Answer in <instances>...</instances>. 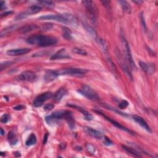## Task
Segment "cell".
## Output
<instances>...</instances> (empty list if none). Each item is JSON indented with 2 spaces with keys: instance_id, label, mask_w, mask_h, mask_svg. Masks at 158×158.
<instances>
[{
  "instance_id": "cell-14",
  "label": "cell",
  "mask_w": 158,
  "mask_h": 158,
  "mask_svg": "<svg viewBox=\"0 0 158 158\" xmlns=\"http://www.w3.org/2000/svg\"><path fill=\"white\" fill-rule=\"evenodd\" d=\"M58 76H59V75L57 74L56 70H47L44 75V80L47 83L51 82L56 80Z\"/></svg>"
},
{
  "instance_id": "cell-44",
  "label": "cell",
  "mask_w": 158,
  "mask_h": 158,
  "mask_svg": "<svg viewBox=\"0 0 158 158\" xmlns=\"http://www.w3.org/2000/svg\"><path fill=\"white\" fill-rule=\"evenodd\" d=\"M48 134L47 133V134H46L44 136V138H43V143L44 144L47 143V141L48 140Z\"/></svg>"
},
{
  "instance_id": "cell-8",
  "label": "cell",
  "mask_w": 158,
  "mask_h": 158,
  "mask_svg": "<svg viewBox=\"0 0 158 158\" xmlns=\"http://www.w3.org/2000/svg\"><path fill=\"white\" fill-rule=\"evenodd\" d=\"M19 79L22 81L32 82L36 80V76L34 72L30 71V70H26L19 75Z\"/></svg>"
},
{
  "instance_id": "cell-10",
  "label": "cell",
  "mask_w": 158,
  "mask_h": 158,
  "mask_svg": "<svg viewBox=\"0 0 158 158\" xmlns=\"http://www.w3.org/2000/svg\"><path fill=\"white\" fill-rule=\"evenodd\" d=\"M96 111L97 113H98V114H101V115H103V117H105V118L107 120H108V121L110 122L112 124L114 125V126L115 127H116L117 128H119V129H121V130H124V131H125V132H128V134H132V135H134V134H134V132H133V131H132L131 130L128 129V128H126V127L123 126L122 125H121V124H120V123H119L118 122H116V121H115L114 120H113V119H111V118H109V117H107L106 115H104L103 113H101V112H99V111Z\"/></svg>"
},
{
  "instance_id": "cell-5",
  "label": "cell",
  "mask_w": 158,
  "mask_h": 158,
  "mask_svg": "<svg viewBox=\"0 0 158 158\" xmlns=\"http://www.w3.org/2000/svg\"><path fill=\"white\" fill-rule=\"evenodd\" d=\"M78 91L86 98L90 99V100L98 101L99 99V96L96 93V91L87 85H83L80 89Z\"/></svg>"
},
{
  "instance_id": "cell-18",
  "label": "cell",
  "mask_w": 158,
  "mask_h": 158,
  "mask_svg": "<svg viewBox=\"0 0 158 158\" xmlns=\"http://www.w3.org/2000/svg\"><path fill=\"white\" fill-rule=\"evenodd\" d=\"M65 94H66L65 89L64 88H60L56 91V93L55 94H54L53 98L55 99V101L59 102Z\"/></svg>"
},
{
  "instance_id": "cell-37",
  "label": "cell",
  "mask_w": 158,
  "mask_h": 158,
  "mask_svg": "<svg viewBox=\"0 0 158 158\" xmlns=\"http://www.w3.org/2000/svg\"><path fill=\"white\" fill-rule=\"evenodd\" d=\"M47 55H48V52L47 51H40V52H37L35 54H34V55H32V57H41V56H46Z\"/></svg>"
},
{
  "instance_id": "cell-11",
  "label": "cell",
  "mask_w": 158,
  "mask_h": 158,
  "mask_svg": "<svg viewBox=\"0 0 158 158\" xmlns=\"http://www.w3.org/2000/svg\"><path fill=\"white\" fill-rule=\"evenodd\" d=\"M132 119L136 123L140 125V126L143 128H144V130H146L147 132H148L149 133L152 132L151 128H150V127L149 126V125L146 122V120H145L143 118L140 117V116H139V115H132Z\"/></svg>"
},
{
  "instance_id": "cell-31",
  "label": "cell",
  "mask_w": 158,
  "mask_h": 158,
  "mask_svg": "<svg viewBox=\"0 0 158 158\" xmlns=\"http://www.w3.org/2000/svg\"><path fill=\"white\" fill-rule=\"evenodd\" d=\"M85 147L87 151L91 154H95V152H96V148H95V147L93 144H91L90 143H87Z\"/></svg>"
},
{
  "instance_id": "cell-25",
  "label": "cell",
  "mask_w": 158,
  "mask_h": 158,
  "mask_svg": "<svg viewBox=\"0 0 158 158\" xmlns=\"http://www.w3.org/2000/svg\"><path fill=\"white\" fill-rule=\"evenodd\" d=\"M62 36L64 37V38L66 40H70L72 38V35H71V31L70 30V29L68 27H62Z\"/></svg>"
},
{
  "instance_id": "cell-13",
  "label": "cell",
  "mask_w": 158,
  "mask_h": 158,
  "mask_svg": "<svg viewBox=\"0 0 158 158\" xmlns=\"http://www.w3.org/2000/svg\"><path fill=\"white\" fill-rule=\"evenodd\" d=\"M30 51V49L29 48H18V49H12L7 51L6 53L7 55L11 56H20L28 53Z\"/></svg>"
},
{
  "instance_id": "cell-45",
  "label": "cell",
  "mask_w": 158,
  "mask_h": 158,
  "mask_svg": "<svg viewBox=\"0 0 158 158\" xmlns=\"http://www.w3.org/2000/svg\"><path fill=\"white\" fill-rule=\"evenodd\" d=\"M12 13V11H7V12H5L4 13H3L1 14V17H3V16H8V15H10Z\"/></svg>"
},
{
  "instance_id": "cell-6",
  "label": "cell",
  "mask_w": 158,
  "mask_h": 158,
  "mask_svg": "<svg viewBox=\"0 0 158 158\" xmlns=\"http://www.w3.org/2000/svg\"><path fill=\"white\" fill-rule=\"evenodd\" d=\"M40 20H55L57 22H59L61 23H63L64 24L70 25V22L68 19L65 17V14H50V15H45L40 16L39 18Z\"/></svg>"
},
{
  "instance_id": "cell-7",
  "label": "cell",
  "mask_w": 158,
  "mask_h": 158,
  "mask_svg": "<svg viewBox=\"0 0 158 158\" xmlns=\"http://www.w3.org/2000/svg\"><path fill=\"white\" fill-rule=\"evenodd\" d=\"M52 97L53 94L51 92H45L44 93H41L35 98L33 104H34V106L36 107L41 106L45 102L51 99Z\"/></svg>"
},
{
  "instance_id": "cell-17",
  "label": "cell",
  "mask_w": 158,
  "mask_h": 158,
  "mask_svg": "<svg viewBox=\"0 0 158 158\" xmlns=\"http://www.w3.org/2000/svg\"><path fill=\"white\" fill-rule=\"evenodd\" d=\"M40 27L35 24H29L26 25V26H22L19 28V32L21 34H27V33L30 32L32 31H34L36 30V29L39 28Z\"/></svg>"
},
{
  "instance_id": "cell-16",
  "label": "cell",
  "mask_w": 158,
  "mask_h": 158,
  "mask_svg": "<svg viewBox=\"0 0 158 158\" xmlns=\"http://www.w3.org/2000/svg\"><path fill=\"white\" fill-rule=\"evenodd\" d=\"M84 130L87 134L91 136L93 138L97 139H101L103 137V135L101 132L99 131L95 130L94 128L90 127H84Z\"/></svg>"
},
{
  "instance_id": "cell-15",
  "label": "cell",
  "mask_w": 158,
  "mask_h": 158,
  "mask_svg": "<svg viewBox=\"0 0 158 158\" xmlns=\"http://www.w3.org/2000/svg\"><path fill=\"white\" fill-rule=\"evenodd\" d=\"M139 65L144 72L149 74H154L155 72V66L153 64H147L143 61H140Z\"/></svg>"
},
{
  "instance_id": "cell-30",
  "label": "cell",
  "mask_w": 158,
  "mask_h": 158,
  "mask_svg": "<svg viewBox=\"0 0 158 158\" xmlns=\"http://www.w3.org/2000/svg\"><path fill=\"white\" fill-rule=\"evenodd\" d=\"M16 28V26H11V27H9L5 28V29H4V30H3L1 32V36L2 37L3 35H6V34H9V33H10L12 30H14Z\"/></svg>"
},
{
  "instance_id": "cell-39",
  "label": "cell",
  "mask_w": 158,
  "mask_h": 158,
  "mask_svg": "<svg viewBox=\"0 0 158 158\" xmlns=\"http://www.w3.org/2000/svg\"><path fill=\"white\" fill-rule=\"evenodd\" d=\"M53 27V24L50 23H47L44 24L43 26V30L44 31H47V30H49L50 29H51Z\"/></svg>"
},
{
  "instance_id": "cell-35",
  "label": "cell",
  "mask_w": 158,
  "mask_h": 158,
  "mask_svg": "<svg viewBox=\"0 0 158 158\" xmlns=\"http://www.w3.org/2000/svg\"><path fill=\"white\" fill-rule=\"evenodd\" d=\"M128 105H129V103H128V102L127 101L122 100V101H120V103H119V107L120 109H126V107H127Z\"/></svg>"
},
{
  "instance_id": "cell-47",
  "label": "cell",
  "mask_w": 158,
  "mask_h": 158,
  "mask_svg": "<svg viewBox=\"0 0 158 158\" xmlns=\"http://www.w3.org/2000/svg\"><path fill=\"white\" fill-rule=\"evenodd\" d=\"M134 3H137V4H140V3H143V1H134Z\"/></svg>"
},
{
  "instance_id": "cell-43",
  "label": "cell",
  "mask_w": 158,
  "mask_h": 158,
  "mask_svg": "<svg viewBox=\"0 0 158 158\" xmlns=\"http://www.w3.org/2000/svg\"><path fill=\"white\" fill-rule=\"evenodd\" d=\"M24 109H25V106L22 105H18V106H16L14 107V109L16 110V111H21V110H23Z\"/></svg>"
},
{
  "instance_id": "cell-46",
  "label": "cell",
  "mask_w": 158,
  "mask_h": 158,
  "mask_svg": "<svg viewBox=\"0 0 158 158\" xmlns=\"http://www.w3.org/2000/svg\"><path fill=\"white\" fill-rule=\"evenodd\" d=\"M5 132L4 131V130L2 128H1V135H5Z\"/></svg>"
},
{
  "instance_id": "cell-23",
  "label": "cell",
  "mask_w": 158,
  "mask_h": 158,
  "mask_svg": "<svg viewBox=\"0 0 158 158\" xmlns=\"http://www.w3.org/2000/svg\"><path fill=\"white\" fill-rule=\"evenodd\" d=\"M119 3L121 6L122 9L124 12L127 14H130L132 12V7L130 4L126 1H119Z\"/></svg>"
},
{
  "instance_id": "cell-1",
  "label": "cell",
  "mask_w": 158,
  "mask_h": 158,
  "mask_svg": "<svg viewBox=\"0 0 158 158\" xmlns=\"http://www.w3.org/2000/svg\"><path fill=\"white\" fill-rule=\"evenodd\" d=\"M27 42L31 45H36L41 47H47L55 45L57 40L54 36L43 35H32L27 39Z\"/></svg>"
},
{
  "instance_id": "cell-34",
  "label": "cell",
  "mask_w": 158,
  "mask_h": 158,
  "mask_svg": "<svg viewBox=\"0 0 158 158\" xmlns=\"http://www.w3.org/2000/svg\"><path fill=\"white\" fill-rule=\"evenodd\" d=\"M10 120V115L7 114H3L1 117V122L4 124H6Z\"/></svg>"
},
{
  "instance_id": "cell-24",
  "label": "cell",
  "mask_w": 158,
  "mask_h": 158,
  "mask_svg": "<svg viewBox=\"0 0 158 158\" xmlns=\"http://www.w3.org/2000/svg\"><path fill=\"white\" fill-rule=\"evenodd\" d=\"M36 143V137L34 134H31L28 137L27 140L26 141V144L27 147H30L35 144Z\"/></svg>"
},
{
  "instance_id": "cell-26",
  "label": "cell",
  "mask_w": 158,
  "mask_h": 158,
  "mask_svg": "<svg viewBox=\"0 0 158 158\" xmlns=\"http://www.w3.org/2000/svg\"><path fill=\"white\" fill-rule=\"evenodd\" d=\"M84 26H85V28L86 30V31L88 32L89 34L93 37V38H95V40H96L98 38V36L97 35V32H95V30H94V29L92 27H91L90 26H89L88 25H87V24H84Z\"/></svg>"
},
{
  "instance_id": "cell-42",
  "label": "cell",
  "mask_w": 158,
  "mask_h": 158,
  "mask_svg": "<svg viewBox=\"0 0 158 158\" xmlns=\"http://www.w3.org/2000/svg\"><path fill=\"white\" fill-rule=\"evenodd\" d=\"M141 22H142V26L143 27V29L144 30H147V26H146V23H145L144 21V16L143 14H141Z\"/></svg>"
},
{
  "instance_id": "cell-22",
  "label": "cell",
  "mask_w": 158,
  "mask_h": 158,
  "mask_svg": "<svg viewBox=\"0 0 158 158\" xmlns=\"http://www.w3.org/2000/svg\"><path fill=\"white\" fill-rule=\"evenodd\" d=\"M70 106H72V107H75L76 108H77V109L78 110V111H80L82 114H83V115H84V119L86 120H92L93 119V117H92V115H91L88 111H86V110H85L84 109H83V108H80V107H78V106H74V105H70Z\"/></svg>"
},
{
  "instance_id": "cell-12",
  "label": "cell",
  "mask_w": 158,
  "mask_h": 158,
  "mask_svg": "<svg viewBox=\"0 0 158 158\" xmlns=\"http://www.w3.org/2000/svg\"><path fill=\"white\" fill-rule=\"evenodd\" d=\"M69 53L66 51L65 49H61L60 50L57 51L55 54L50 57L51 60H57L61 59H69L70 58Z\"/></svg>"
},
{
  "instance_id": "cell-21",
  "label": "cell",
  "mask_w": 158,
  "mask_h": 158,
  "mask_svg": "<svg viewBox=\"0 0 158 158\" xmlns=\"http://www.w3.org/2000/svg\"><path fill=\"white\" fill-rule=\"evenodd\" d=\"M122 148H123V149H124L125 151H127L128 153L130 154L131 155L134 156L135 157H141L140 153L137 150H136L135 149L131 148V147H127V146H126V145H123Z\"/></svg>"
},
{
  "instance_id": "cell-19",
  "label": "cell",
  "mask_w": 158,
  "mask_h": 158,
  "mask_svg": "<svg viewBox=\"0 0 158 158\" xmlns=\"http://www.w3.org/2000/svg\"><path fill=\"white\" fill-rule=\"evenodd\" d=\"M105 55H106V61H107V62L108 64V65L109 66V68H110L111 70H112V72H113L114 74L117 75V68H116L115 65L114 64L113 61H112V59H111V57H109V56L108 55V53H106Z\"/></svg>"
},
{
  "instance_id": "cell-41",
  "label": "cell",
  "mask_w": 158,
  "mask_h": 158,
  "mask_svg": "<svg viewBox=\"0 0 158 158\" xmlns=\"http://www.w3.org/2000/svg\"><path fill=\"white\" fill-rule=\"evenodd\" d=\"M0 9H1V11H3V10H5V9H6L5 1H0Z\"/></svg>"
},
{
  "instance_id": "cell-28",
  "label": "cell",
  "mask_w": 158,
  "mask_h": 158,
  "mask_svg": "<svg viewBox=\"0 0 158 158\" xmlns=\"http://www.w3.org/2000/svg\"><path fill=\"white\" fill-rule=\"evenodd\" d=\"M45 120H46V122H47L48 123V124H49V125H55V124H57L58 122V121H59V120L55 118L51 115H49V116H47V117H45Z\"/></svg>"
},
{
  "instance_id": "cell-40",
  "label": "cell",
  "mask_w": 158,
  "mask_h": 158,
  "mask_svg": "<svg viewBox=\"0 0 158 158\" xmlns=\"http://www.w3.org/2000/svg\"><path fill=\"white\" fill-rule=\"evenodd\" d=\"M105 141H104V144H106V146H111V145H113V143L112 142V141L108 138L107 136L105 137Z\"/></svg>"
},
{
  "instance_id": "cell-9",
  "label": "cell",
  "mask_w": 158,
  "mask_h": 158,
  "mask_svg": "<svg viewBox=\"0 0 158 158\" xmlns=\"http://www.w3.org/2000/svg\"><path fill=\"white\" fill-rule=\"evenodd\" d=\"M51 115L58 120L65 119L66 120H68L72 117V112H70V111H56L53 113Z\"/></svg>"
},
{
  "instance_id": "cell-32",
  "label": "cell",
  "mask_w": 158,
  "mask_h": 158,
  "mask_svg": "<svg viewBox=\"0 0 158 158\" xmlns=\"http://www.w3.org/2000/svg\"><path fill=\"white\" fill-rule=\"evenodd\" d=\"M12 64H13V62L11 61H5L3 62L0 64V69H1V70L2 71L3 70L5 69L6 68L9 67L10 65H11Z\"/></svg>"
},
{
  "instance_id": "cell-27",
  "label": "cell",
  "mask_w": 158,
  "mask_h": 158,
  "mask_svg": "<svg viewBox=\"0 0 158 158\" xmlns=\"http://www.w3.org/2000/svg\"><path fill=\"white\" fill-rule=\"evenodd\" d=\"M7 138L11 144H16L18 141V139L16 138L15 134L12 131H11L9 132V134H8V135H7Z\"/></svg>"
},
{
  "instance_id": "cell-3",
  "label": "cell",
  "mask_w": 158,
  "mask_h": 158,
  "mask_svg": "<svg viewBox=\"0 0 158 158\" xmlns=\"http://www.w3.org/2000/svg\"><path fill=\"white\" fill-rule=\"evenodd\" d=\"M121 41H122V47H123L124 54H125V57L126 58L127 62L129 64L130 67L132 69H136L135 63L134 61V59H133L130 46L128 45V43L127 42V40L126 39V38H125V36L123 35H121Z\"/></svg>"
},
{
  "instance_id": "cell-33",
  "label": "cell",
  "mask_w": 158,
  "mask_h": 158,
  "mask_svg": "<svg viewBox=\"0 0 158 158\" xmlns=\"http://www.w3.org/2000/svg\"><path fill=\"white\" fill-rule=\"evenodd\" d=\"M39 3L48 7H53L55 6V3L51 1H40Z\"/></svg>"
},
{
  "instance_id": "cell-4",
  "label": "cell",
  "mask_w": 158,
  "mask_h": 158,
  "mask_svg": "<svg viewBox=\"0 0 158 158\" xmlns=\"http://www.w3.org/2000/svg\"><path fill=\"white\" fill-rule=\"evenodd\" d=\"M82 4L85 6L86 14L88 18L90 19L91 21L95 23L97 20V8L95 3L92 1H83Z\"/></svg>"
},
{
  "instance_id": "cell-36",
  "label": "cell",
  "mask_w": 158,
  "mask_h": 158,
  "mask_svg": "<svg viewBox=\"0 0 158 158\" xmlns=\"http://www.w3.org/2000/svg\"><path fill=\"white\" fill-rule=\"evenodd\" d=\"M27 16H28V14L26 12H22V13L19 14L17 17L16 18V20H22L23 19H25L26 18Z\"/></svg>"
},
{
  "instance_id": "cell-2",
  "label": "cell",
  "mask_w": 158,
  "mask_h": 158,
  "mask_svg": "<svg viewBox=\"0 0 158 158\" xmlns=\"http://www.w3.org/2000/svg\"><path fill=\"white\" fill-rule=\"evenodd\" d=\"M88 70L86 69L77 68H69L62 69L56 70L59 76H71L75 77H81L84 76Z\"/></svg>"
},
{
  "instance_id": "cell-20",
  "label": "cell",
  "mask_w": 158,
  "mask_h": 158,
  "mask_svg": "<svg viewBox=\"0 0 158 158\" xmlns=\"http://www.w3.org/2000/svg\"><path fill=\"white\" fill-rule=\"evenodd\" d=\"M41 9H42V7H41V6H40L32 5V6L29 7L26 12L29 16V15H31V14L38 13V12H39L41 11Z\"/></svg>"
},
{
  "instance_id": "cell-38",
  "label": "cell",
  "mask_w": 158,
  "mask_h": 158,
  "mask_svg": "<svg viewBox=\"0 0 158 158\" xmlns=\"http://www.w3.org/2000/svg\"><path fill=\"white\" fill-rule=\"evenodd\" d=\"M54 107H55V105H53L51 103H48L45 105L44 109L47 111H49L53 110L54 109Z\"/></svg>"
},
{
  "instance_id": "cell-29",
  "label": "cell",
  "mask_w": 158,
  "mask_h": 158,
  "mask_svg": "<svg viewBox=\"0 0 158 158\" xmlns=\"http://www.w3.org/2000/svg\"><path fill=\"white\" fill-rule=\"evenodd\" d=\"M73 52L78 55H81V56H86L87 55V52L85 50V49H80V48H75L73 49Z\"/></svg>"
}]
</instances>
